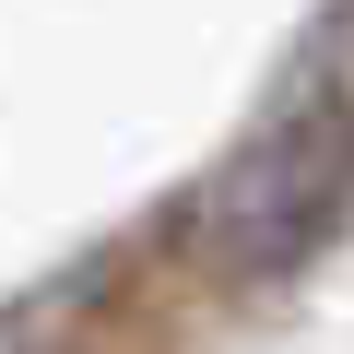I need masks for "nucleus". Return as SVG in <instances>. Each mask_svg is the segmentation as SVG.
Segmentation results:
<instances>
[{
    "label": "nucleus",
    "instance_id": "obj_1",
    "mask_svg": "<svg viewBox=\"0 0 354 354\" xmlns=\"http://www.w3.org/2000/svg\"><path fill=\"white\" fill-rule=\"evenodd\" d=\"M342 213H354V106L342 95H295L201 189L189 236H201V260L225 283H283V272H307L342 236Z\"/></svg>",
    "mask_w": 354,
    "mask_h": 354
}]
</instances>
